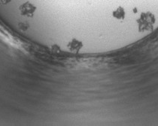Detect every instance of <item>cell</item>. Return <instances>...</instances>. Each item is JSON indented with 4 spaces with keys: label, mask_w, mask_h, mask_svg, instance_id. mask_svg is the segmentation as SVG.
Wrapping results in <instances>:
<instances>
[{
    "label": "cell",
    "mask_w": 158,
    "mask_h": 126,
    "mask_svg": "<svg viewBox=\"0 0 158 126\" xmlns=\"http://www.w3.org/2000/svg\"><path fill=\"white\" fill-rule=\"evenodd\" d=\"M21 16L27 17V18H33L34 14L36 11V7L34 6L30 2H26L25 3L22 4L19 7Z\"/></svg>",
    "instance_id": "1"
},
{
    "label": "cell",
    "mask_w": 158,
    "mask_h": 126,
    "mask_svg": "<svg viewBox=\"0 0 158 126\" xmlns=\"http://www.w3.org/2000/svg\"><path fill=\"white\" fill-rule=\"evenodd\" d=\"M68 47H69L70 50H73L74 52H78V50H80L81 47H82V44L81 42L76 40V39H73V40L69 44Z\"/></svg>",
    "instance_id": "2"
},
{
    "label": "cell",
    "mask_w": 158,
    "mask_h": 126,
    "mask_svg": "<svg viewBox=\"0 0 158 126\" xmlns=\"http://www.w3.org/2000/svg\"><path fill=\"white\" fill-rule=\"evenodd\" d=\"M113 16L118 20H121L124 16V11L122 8H118L113 12Z\"/></svg>",
    "instance_id": "3"
},
{
    "label": "cell",
    "mask_w": 158,
    "mask_h": 126,
    "mask_svg": "<svg viewBox=\"0 0 158 126\" xmlns=\"http://www.w3.org/2000/svg\"><path fill=\"white\" fill-rule=\"evenodd\" d=\"M18 27L21 31H27L30 27V24L26 22H20L18 23Z\"/></svg>",
    "instance_id": "4"
},
{
    "label": "cell",
    "mask_w": 158,
    "mask_h": 126,
    "mask_svg": "<svg viewBox=\"0 0 158 126\" xmlns=\"http://www.w3.org/2000/svg\"><path fill=\"white\" fill-rule=\"evenodd\" d=\"M0 1H1V2L2 3V4L6 5V4H8V3H9L11 0H0Z\"/></svg>",
    "instance_id": "5"
}]
</instances>
